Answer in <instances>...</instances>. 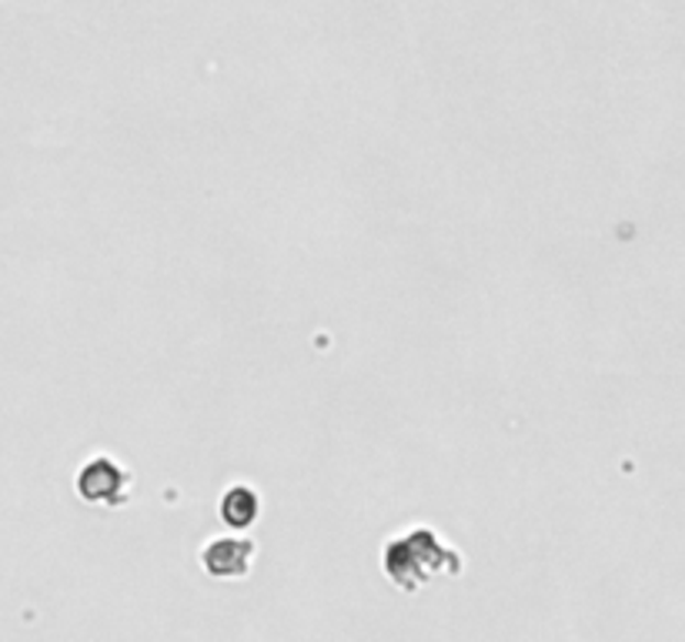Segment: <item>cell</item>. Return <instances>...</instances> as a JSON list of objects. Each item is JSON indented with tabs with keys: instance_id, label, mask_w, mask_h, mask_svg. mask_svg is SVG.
Here are the masks:
<instances>
[{
	"instance_id": "obj_1",
	"label": "cell",
	"mask_w": 685,
	"mask_h": 642,
	"mask_svg": "<svg viewBox=\"0 0 685 642\" xmlns=\"http://www.w3.org/2000/svg\"><path fill=\"white\" fill-rule=\"evenodd\" d=\"M385 573L401 593H418L435 576H458L462 555L452 542H445L435 529H408L395 535L385 549Z\"/></svg>"
},
{
	"instance_id": "obj_2",
	"label": "cell",
	"mask_w": 685,
	"mask_h": 642,
	"mask_svg": "<svg viewBox=\"0 0 685 642\" xmlns=\"http://www.w3.org/2000/svg\"><path fill=\"white\" fill-rule=\"evenodd\" d=\"M77 492L91 506L121 509L131 496V472L111 455H95L77 475Z\"/></svg>"
},
{
	"instance_id": "obj_3",
	"label": "cell",
	"mask_w": 685,
	"mask_h": 642,
	"mask_svg": "<svg viewBox=\"0 0 685 642\" xmlns=\"http://www.w3.org/2000/svg\"><path fill=\"white\" fill-rule=\"evenodd\" d=\"M254 552H258V545H254L251 539L221 535L201 549V569L214 579H241L251 569Z\"/></svg>"
},
{
	"instance_id": "obj_4",
	"label": "cell",
	"mask_w": 685,
	"mask_h": 642,
	"mask_svg": "<svg viewBox=\"0 0 685 642\" xmlns=\"http://www.w3.org/2000/svg\"><path fill=\"white\" fill-rule=\"evenodd\" d=\"M258 509H262V496L247 482H237L234 489H228L224 502H221V519L231 525V529H247L258 519Z\"/></svg>"
}]
</instances>
